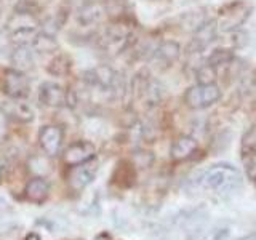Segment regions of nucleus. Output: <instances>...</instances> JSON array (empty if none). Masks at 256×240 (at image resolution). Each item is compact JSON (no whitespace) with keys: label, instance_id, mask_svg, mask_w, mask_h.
Returning <instances> with one entry per match:
<instances>
[{"label":"nucleus","instance_id":"1","mask_svg":"<svg viewBox=\"0 0 256 240\" xmlns=\"http://www.w3.org/2000/svg\"><path fill=\"white\" fill-rule=\"evenodd\" d=\"M240 184H242V173L230 164L212 165L200 176V186L218 194H229Z\"/></svg>","mask_w":256,"mask_h":240},{"label":"nucleus","instance_id":"25","mask_svg":"<svg viewBox=\"0 0 256 240\" xmlns=\"http://www.w3.org/2000/svg\"><path fill=\"white\" fill-rule=\"evenodd\" d=\"M38 12V4L36 0H20L14 5V13H24V14H37Z\"/></svg>","mask_w":256,"mask_h":240},{"label":"nucleus","instance_id":"17","mask_svg":"<svg viewBox=\"0 0 256 240\" xmlns=\"http://www.w3.org/2000/svg\"><path fill=\"white\" fill-rule=\"evenodd\" d=\"M180 54H181V46L178 42H173V40H165V42L160 44L154 52L156 60L158 62L166 64V66L173 64L180 58Z\"/></svg>","mask_w":256,"mask_h":240},{"label":"nucleus","instance_id":"11","mask_svg":"<svg viewBox=\"0 0 256 240\" xmlns=\"http://www.w3.org/2000/svg\"><path fill=\"white\" fill-rule=\"evenodd\" d=\"M106 13H108L106 5L90 0V2H85L77 10V22L84 28L94 26V24H98L104 20Z\"/></svg>","mask_w":256,"mask_h":240},{"label":"nucleus","instance_id":"7","mask_svg":"<svg viewBox=\"0 0 256 240\" xmlns=\"http://www.w3.org/2000/svg\"><path fill=\"white\" fill-rule=\"evenodd\" d=\"M96 172H98V162L93 158L88 160L85 164L72 166L69 172V176H68L69 186L74 190H82L94 180Z\"/></svg>","mask_w":256,"mask_h":240},{"label":"nucleus","instance_id":"31","mask_svg":"<svg viewBox=\"0 0 256 240\" xmlns=\"http://www.w3.org/2000/svg\"><path fill=\"white\" fill-rule=\"evenodd\" d=\"M254 181H256V180H254Z\"/></svg>","mask_w":256,"mask_h":240},{"label":"nucleus","instance_id":"24","mask_svg":"<svg viewBox=\"0 0 256 240\" xmlns=\"http://www.w3.org/2000/svg\"><path fill=\"white\" fill-rule=\"evenodd\" d=\"M232 61V53L229 50H214L212 56L208 58V64H212L213 68L228 66Z\"/></svg>","mask_w":256,"mask_h":240},{"label":"nucleus","instance_id":"13","mask_svg":"<svg viewBox=\"0 0 256 240\" xmlns=\"http://www.w3.org/2000/svg\"><path fill=\"white\" fill-rule=\"evenodd\" d=\"M197 148H198V144L192 136L182 134L180 138H176V141L172 144L170 156L173 160H178L180 162V160H186L192 157V154L197 150Z\"/></svg>","mask_w":256,"mask_h":240},{"label":"nucleus","instance_id":"9","mask_svg":"<svg viewBox=\"0 0 256 240\" xmlns=\"http://www.w3.org/2000/svg\"><path fill=\"white\" fill-rule=\"evenodd\" d=\"M116 78H117V72H114V69L106 66V64L84 72L85 84L94 88H100L102 92H110Z\"/></svg>","mask_w":256,"mask_h":240},{"label":"nucleus","instance_id":"14","mask_svg":"<svg viewBox=\"0 0 256 240\" xmlns=\"http://www.w3.org/2000/svg\"><path fill=\"white\" fill-rule=\"evenodd\" d=\"M216 37V22H204L197 28V32L190 42L192 52H202L205 46L210 45Z\"/></svg>","mask_w":256,"mask_h":240},{"label":"nucleus","instance_id":"19","mask_svg":"<svg viewBox=\"0 0 256 240\" xmlns=\"http://www.w3.org/2000/svg\"><path fill=\"white\" fill-rule=\"evenodd\" d=\"M70 68H72V60L68 54H56L46 66V70L48 74H52L54 77H66L70 72Z\"/></svg>","mask_w":256,"mask_h":240},{"label":"nucleus","instance_id":"18","mask_svg":"<svg viewBox=\"0 0 256 240\" xmlns=\"http://www.w3.org/2000/svg\"><path fill=\"white\" fill-rule=\"evenodd\" d=\"M32 48H34L36 52L44 53V54L54 53L58 50V40H56L54 36L50 34V32H45V30L38 32L36 38L32 40Z\"/></svg>","mask_w":256,"mask_h":240},{"label":"nucleus","instance_id":"26","mask_svg":"<svg viewBox=\"0 0 256 240\" xmlns=\"http://www.w3.org/2000/svg\"><path fill=\"white\" fill-rule=\"evenodd\" d=\"M68 16H69V10H66V8H60L58 13H54L53 20H52V28H53L54 32L60 30L64 26V22H66Z\"/></svg>","mask_w":256,"mask_h":240},{"label":"nucleus","instance_id":"3","mask_svg":"<svg viewBox=\"0 0 256 240\" xmlns=\"http://www.w3.org/2000/svg\"><path fill=\"white\" fill-rule=\"evenodd\" d=\"M221 98V90L216 84L210 85H194L184 93V102L190 109H206L218 102Z\"/></svg>","mask_w":256,"mask_h":240},{"label":"nucleus","instance_id":"28","mask_svg":"<svg viewBox=\"0 0 256 240\" xmlns=\"http://www.w3.org/2000/svg\"><path fill=\"white\" fill-rule=\"evenodd\" d=\"M26 240H40V237H38L37 234H29V236L26 237Z\"/></svg>","mask_w":256,"mask_h":240},{"label":"nucleus","instance_id":"20","mask_svg":"<svg viewBox=\"0 0 256 240\" xmlns=\"http://www.w3.org/2000/svg\"><path fill=\"white\" fill-rule=\"evenodd\" d=\"M240 152L244 158L256 157V125L250 126L244 133L242 141H240Z\"/></svg>","mask_w":256,"mask_h":240},{"label":"nucleus","instance_id":"12","mask_svg":"<svg viewBox=\"0 0 256 240\" xmlns=\"http://www.w3.org/2000/svg\"><path fill=\"white\" fill-rule=\"evenodd\" d=\"M0 109L8 116V118H13L16 122L28 124V122H32V120H34V110L29 108V104L20 102L18 100H14L13 102H10V101L4 102Z\"/></svg>","mask_w":256,"mask_h":240},{"label":"nucleus","instance_id":"6","mask_svg":"<svg viewBox=\"0 0 256 240\" xmlns=\"http://www.w3.org/2000/svg\"><path fill=\"white\" fill-rule=\"evenodd\" d=\"M250 12H252V8L242 2H236V4L224 6L218 20L220 28L226 32H230L240 28L246 21L248 16H250Z\"/></svg>","mask_w":256,"mask_h":240},{"label":"nucleus","instance_id":"5","mask_svg":"<svg viewBox=\"0 0 256 240\" xmlns=\"http://www.w3.org/2000/svg\"><path fill=\"white\" fill-rule=\"evenodd\" d=\"M130 36H132V29L128 24H125L124 21L112 22L102 34L101 38L102 48L108 52H116V53L122 52L126 46L128 40H130Z\"/></svg>","mask_w":256,"mask_h":240},{"label":"nucleus","instance_id":"29","mask_svg":"<svg viewBox=\"0 0 256 240\" xmlns=\"http://www.w3.org/2000/svg\"><path fill=\"white\" fill-rule=\"evenodd\" d=\"M4 168H5V165H4V160H0V180H2V174H4Z\"/></svg>","mask_w":256,"mask_h":240},{"label":"nucleus","instance_id":"10","mask_svg":"<svg viewBox=\"0 0 256 240\" xmlns=\"http://www.w3.org/2000/svg\"><path fill=\"white\" fill-rule=\"evenodd\" d=\"M38 141L46 156H58L62 144V128L58 125H45L38 133Z\"/></svg>","mask_w":256,"mask_h":240},{"label":"nucleus","instance_id":"16","mask_svg":"<svg viewBox=\"0 0 256 240\" xmlns=\"http://www.w3.org/2000/svg\"><path fill=\"white\" fill-rule=\"evenodd\" d=\"M12 64L13 69L26 72L34 69V53L28 45H20L16 46L12 53Z\"/></svg>","mask_w":256,"mask_h":240},{"label":"nucleus","instance_id":"21","mask_svg":"<svg viewBox=\"0 0 256 240\" xmlns=\"http://www.w3.org/2000/svg\"><path fill=\"white\" fill-rule=\"evenodd\" d=\"M37 18L34 14H24V13H13V16L8 20V29H21V28H37Z\"/></svg>","mask_w":256,"mask_h":240},{"label":"nucleus","instance_id":"27","mask_svg":"<svg viewBox=\"0 0 256 240\" xmlns=\"http://www.w3.org/2000/svg\"><path fill=\"white\" fill-rule=\"evenodd\" d=\"M6 133H8V116L0 109V141L5 140Z\"/></svg>","mask_w":256,"mask_h":240},{"label":"nucleus","instance_id":"8","mask_svg":"<svg viewBox=\"0 0 256 240\" xmlns=\"http://www.w3.org/2000/svg\"><path fill=\"white\" fill-rule=\"evenodd\" d=\"M94 154H96V148H94L93 142L76 141V142H72L66 150H64L62 160L66 165L76 166V165L85 164V162H88V160L94 158Z\"/></svg>","mask_w":256,"mask_h":240},{"label":"nucleus","instance_id":"23","mask_svg":"<svg viewBox=\"0 0 256 240\" xmlns=\"http://www.w3.org/2000/svg\"><path fill=\"white\" fill-rule=\"evenodd\" d=\"M216 80V68H213L212 64H204L202 68H198L197 70V82L200 85H210L214 84Z\"/></svg>","mask_w":256,"mask_h":240},{"label":"nucleus","instance_id":"4","mask_svg":"<svg viewBox=\"0 0 256 240\" xmlns=\"http://www.w3.org/2000/svg\"><path fill=\"white\" fill-rule=\"evenodd\" d=\"M2 90L12 100H24L29 96L30 85L26 74L16 69H5L2 78Z\"/></svg>","mask_w":256,"mask_h":240},{"label":"nucleus","instance_id":"30","mask_svg":"<svg viewBox=\"0 0 256 240\" xmlns=\"http://www.w3.org/2000/svg\"><path fill=\"white\" fill-rule=\"evenodd\" d=\"M0 12H2V0H0Z\"/></svg>","mask_w":256,"mask_h":240},{"label":"nucleus","instance_id":"22","mask_svg":"<svg viewBox=\"0 0 256 240\" xmlns=\"http://www.w3.org/2000/svg\"><path fill=\"white\" fill-rule=\"evenodd\" d=\"M37 34H38L37 28H21V29L10 30V38L18 45H28L36 38Z\"/></svg>","mask_w":256,"mask_h":240},{"label":"nucleus","instance_id":"2","mask_svg":"<svg viewBox=\"0 0 256 240\" xmlns=\"http://www.w3.org/2000/svg\"><path fill=\"white\" fill-rule=\"evenodd\" d=\"M38 101L46 108H74L77 102L76 93L54 82H44L38 86Z\"/></svg>","mask_w":256,"mask_h":240},{"label":"nucleus","instance_id":"15","mask_svg":"<svg viewBox=\"0 0 256 240\" xmlns=\"http://www.w3.org/2000/svg\"><path fill=\"white\" fill-rule=\"evenodd\" d=\"M50 194V182H48L42 176L30 180L26 186V197L28 200L34 204H42L44 200Z\"/></svg>","mask_w":256,"mask_h":240}]
</instances>
